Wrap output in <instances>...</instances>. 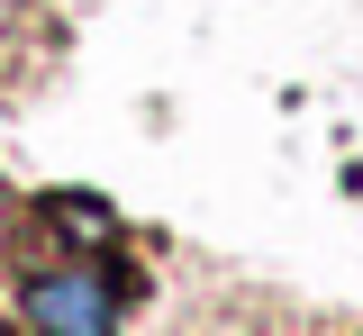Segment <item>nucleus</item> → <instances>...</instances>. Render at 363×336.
Instances as JSON below:
<instances>
[{"label":"nucleus","instance_id":"obj_2","mask_svg":"<svg viewBox=\"0 0 363 336\" xmlns=\"http://www.w3.org/2000/svg\"><path fill=\"white\" fill-rule=\"evenodd\" d=\"M45 209H55V228H64L73 245H109V209H100V200H73V191H55Z\"/></svg>","mask_w":363,"mask_h":336},{"label":"nucleus","instance_id":"obj_1","mask_svg":"<svg viewBox=\"0 0 363 336\" xmlns=\"http://www.w3.org/2000/svg\"><path fill=\"white\" fill-rule=\"evenodd\" d=\"M18 309H28V327L37 336H118V282L109 273H37V282L18 291Z\"/></svg>","mask_w":363,"mask_h":336}]
</instances>
